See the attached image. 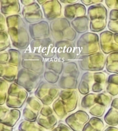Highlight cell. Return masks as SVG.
<instances>
[{
  "instance_id": "1",
  "label": "cell",
  "mask_w": 118,
  "mask_h": 131,
  "mask_svg": "<svg viewBox=\"0 0 118 131\" xmlns=\"http://www.w3.org/2000/svg\"><path fill=\"white\" fill-rule=\"evenodd\" d=\"M7 32L12 46L20 50H26L30 47L31 37L28 27L20 14L6 17Z\"/></svg>"
},
{
  "instance_id": "2",
  "label": "cell",
  "mask_w": 118,
  "mask_h": 131,
  "mask_svg": "<svg viewBox=\"0 0 118 131\" xmlns=\"http://www.w3.org/2000/svg\"><path fill=\"white\" fill-rule=\"evenodd\" d=\"M79 95L77 90H61L59 97L53 103L52 108L57 117L63 119L78 106Z\"/></svg>"
},
{
  "instance_id": "3",
  "label": "cell",
  "mask_w": 118,
  "mask_h": 131,
  "mask_svg": "<svg viewBox=\"0 0 118 131\" xmlns=\"http://www.w3.org/2000/svg\"><path fill=\"white\" fill-rule=\"evenodd\" d=\"M112 102V96L106 92L90 93L85 98L84 107L92 116L100 118L105 114L106 109L111 105Z\"/></svg>"
},
{
  "instance_id": "4",
  "label": "cell",
  "mask_w": 118,
  "mask_h": 131,
  "mask_svg": "<svg viewBox=\"0 0 118 131\" xmlns=\"http://www.w3.org/2000/svg\"><path fill=\"white\" fill-rule=\"evenodd\" d=\"M50 36L55 42L60 41H74L78 37L71 25V22L62 16L50 23Z\"/></svg>"
},
{
  "instance_id": "5",
  "label": "cell",
  "mask_w": 118,
  "mask_h": 131,
  "mask_svg": "<svg viewBox=\"0 0 118 131\" xmlns=\"http://www.w3.org/2000/svg\"><path fill=\"white\" fill-rule=\"evenodd\" d=\"M87 16L89 20V30L91 32L94 33L102 32L107 27L108 11L102 3L89 7Z\"/></svg>"
},
{
  "instance_id": "6",
  "label": "cell",
  "mask_w": 118,
  "mask_h": 131,
  "mask_svg": "<svg viewBox=\"0 0 118 131\" xmlns=\"http://www.w3.org/2000/svg\"><path fill=\"white\" fill-rule=\"evenodd\" d=\"M80 76V70L76 61L66 63L57 85L61 90H76L78 89Z\"/></svg>"
},
{
  "instance_id": "7",
  "label": "cell",
  "mask_w": 118,
  "mask_h": 131,
  "mask_svg": "<svg viewBox=\"0 0 118 131\" xmlns=\"http://www.w3.org/2000/svg\"><path fill=\"white\" fill-rule=\"evenodd\" d=\"M79 56L89 55L101 51L99 36L92 32H88L79 37L76 42Z\"/></svg>"
},
{
  "instance_id": "8",
  "label": "cell",
  "mask_w": 118,
  "mask_h": 131,
  "mask_svg": "<svg viewBox=\"0 0 118 131\" xmlns=\"http://www.w3.org/2000/svg\"><path fill=\"white\" fill-rule=\"evenodd\" d=\"M106 56L102 51L89 55L80 56L77 64L82 71L91 72H102L106 67Z\"/></svg>"
},
{
  "instance_id": "9",
  "label": "cell",
  "mask_w": 118,
  "mask_h": 131,
  "mask_svg": "<svg viewBox=\"0 0 118 131\" xmlns=\"http://www.w3.org/2000/svg\"><path fill=\"white\" fill-rule=\"evenodd\" d=\"M60 91L58 85L42 80L34 94L44 106H50L59 97Z\"/></svg>"
},
{
  "instance_id": "10",
  "label": "cell",
  "mask_w": 118,
  "mask_h": 131,
  "mask_svg": "<svg viewBox=\"0 0 118 131\" xmlns=\"http://www.w3.org/2000/svg\"><path fill=\"white\" fill-rule=\"evenodd\" d=\"M21 67L42 76L46 70L45 60L32 52L29 48L22 51Z\"/></svg>"
},
{
  "instance_id": "11",
  "label": "cell",
  "mask_w": 118,
  "mask_h": 131,
  "mask_svg": "<svg viewBox=\"0 0 118 131\" xmlns=\"http://www.w3.org/2000/svg\"><path fill=\"white\" fill-rule=\"evenodd\" d=\"M42 76L21 67L18 71L15 83L27 90L28 93L32 94L42 82Z\"/></svg>"
},
{
  "instance_id": "12",
  "label": "cell",
  "mask_w": 118,
  "mask_h": 131,
  "mask_svg": "<svg viewBox=\"0 0 118 131\" xmlns=\"http://www.w3.org/2000/svg\"><path fill=\"white\" fill-rule=\"evenodd\" d=\"M55 47L56 56L65 64L77 60L80 57L74 41H57L55 43Z\"/></svg>"
},
{
  "instance_id": "13",
  "label": "cell",
  "mask_w": 118,
  "mask_h": 131,
  "mask_svg": "<svg viewBox=\"0 0 118 131\" xmlns=\"http://www.w3.org/2000/svg\"><path fill=\"white\" fill-rule=\"evenodd\" d=\"M55 43L51 37L32 40L30 44L31 51L47 60L56 56Z\"/></svg>"
},
{
  "instance_id": "14",
  "label": "cell",
  "mask_w": 118,
  "mask_h": 131,
  "mask_svg": "<svg viewBox=\"0 0 118 131\" xmlns=\"http://www.w3.org/2000/svg\"><path fill=\"white\" fill-rule=\"evenodd\" d=\"M28 98V92L15 82L9 87L6 105L9 108L20 109L26 103Z\"/></svg>"
},
{
  "instance_id": "15",
  "label": "cell",
  "mask_w": 118,
  "mask_h": 131,
  "mask_svg": "<svg viewBox=\"0 0 118 131\" xmlns=\"http://www.w3.org/2000/svg\"><path fill=\"white\" fill-rule=\"evenodd\" d=\"M99 40L101 51L104 54L118 52V33L103 31L99 34Z\"/></svg>"
},
{
  "instance_id": "16",
  "label": "cell",
  "mask_w": 118,
  "mask_h": 131,
  "mask_svg": "<svg viewBox=\"0 0 118 131\" xmlns=\"http://www.w3.org/2000/svg\"><path fill=\"white\" fill-rule=\"evenodd\" d=\"M43 105L36 96H30L23 110L22 115L25 120L36 122Z\"/></svg>"
},
{
  "instance_id": "17",
  "label": "cell",
  "mask_w": 118,
  "mask_h": 131,
  "mask_svg": "<svg viewBox=\"0 0 118 131\" xmlns=\"http://www.w3.org/2000/svg\"><path fill=\"white\" fill-rule=\"evenodd\" d=\"M21 15L25 21L33 24L43 20V12L37 1L23 7Z\"/></svg>"
},
{
  "instance_id": "18",
  "label": "cell",
  "mask_w": 118,
  "mask_h": 131,
  "mask_svg": "<svg viewBox=\"0 0 118 131\" xmlns=\"http://www.w3.org/2000/svg\"><path fill=\"white\" fill-rule=\"evenodd\" d=\"M36 122L46 130H53L58 123L55 112L49 106H44L40 111Z\"/></svg>"
},
{
  "instance_id": "19",
  "label": "cell",
  "mask_w": 118,
  "mask_h": 131,
  "mask_svg": "<svg viewBox=\"0 0 118 131\" xmlns=\"http://www.w3.org/2000/svg\"><path fill=\"white\" fill-rule=\"evenodd\" d=\"M90 119L88 112L79 110L67 116L65 122L73 131H82Z\"/></svg>"
},
{
  "instance_id": "20",
  "label": "cell",
  "mask_w": 118,
  "mask_h": 131,
  "mask_svg": "<svg viewBox=\"0 0 118 131\" xmlns=\"http://www.w3.org/2000/svg\"><path fill=\"white\" fill-rule=\"evenodd\" d=\"M21 117V111L18 109L9 108L7 106L0 107V121L8 126L13 128Z\"/></svg>"
},
{
  "instance_id": "21",
  "label": "cell",
  "mask_w": 118,
  "mask_h": 131,
  "mask_svg": "<svg viewBox=\"0 0 118 131\" xmlns=\"http://www.w3.org/2000/svg\"><path fill=\"white\" fill-rule=\"evenodd\" d=\"M41 8L44 16L50 21L62 17V5L60 1L47 0L41 5Z\"/></svg>"
},
{
  "instance_id": "22",
  "label": "cell",
  "mask_w": 118,
  "mask_h": 131,
  "mask_svg": "<svg viewBox=\"0 0 118 131\" xmlns=\"http://www.w3.org/2000/svg\"><path fill=\"white\" fill-rule=\"evenodd\" d=\"M28 29L31 38L33 40L41 39L51 36L50 24L46 20H42L35 24H29Z\"/></svg>"
},
{
  "instance_id": "23",
  "label": "cell",
  "mask_w": 118,
  "mask_h": 131,
  "mask_svg": "<svg viewBox=\"0 0 118 131\" xmlns=\"http://www.w3.org/2000/svg\"><path fill=\"white\" fill-rule=\"evenodd\" d=\"M22 52L16 49H9L7 51L1 52L0 62L1 64H9L21 68Z\"/></svg>"
},
{
  "instance_id": "24",
  "label": "cell",
  "mask_w": 118,
  "mask_h": 131,
  "mask_svg": "<svg viewBox=\"0 0 118 131\" xmlns=\"http://www.w3.org/2000/svg\"><path fill=\"white\" fill-rule=\"evenodd\" d=\"M87 9L82 3H77L74 4L66 5L64 7V15L69 21H72L77 17L86 16Z\"/></svg>"
},
{
  "instance_id": "25",
  "label": "cell",
  "mask_w": 118,
  "mask_h": 131,
  "mask_svg": "<svg viewBox=\"0 0 118 131\" xmlns=\"http://www.w3.org/2000/svg\"><path fill=\"white\" fill-rule=\"evenodd\" d=\"M94 83L93 72H86L83 73L78 86L79 92L82 95H87L92 92Z\"/></svg>"
},
{
  "instance_id": "26",
  "label": "cell",
  "mask_w": 118,
  "mask_h": 131,
  "mask_svg": "<svg viewBox=\"0 0 118 131\" xmlns=\"http://www.w3.org/2000/svg\"><path fill=\"white\" fill-rule=\"evenodd\" d=\"M1 3V13L5 16H11L20 14L21 12V5L18 0H8L0 1Z\"/></svg>"
},
{
  "instance_id": "27",
  "label": "cell",
  "mask_w": 118,
  "mask_h": 131,
  "mask_svg": "<svg viewBox=\"0 0 118 131\" xmlns=\"http://www.w3.org/2000/svg\"><path fill=\"white\" fill-rule=\"evenodd\" d=\"M19 69L15 66L9 64H0V76L8 83H14L16 80Z\"/></svg>"
},
{
  "instance_id": "28",
  "label": "cell",
  "mask_w": 118,
  "mask_h": 131,
  "mask_svg": "<svg viewBox=\"0 0 118 131\" xmlns=\"http://www.w3.org/2000/svg\"><path fill=\"white\" fill-rule=\"evenodd\" d=\"M94 83L92 86V92L94 93H102L106 90L108 75L104 72H93Z\"/></svg>"
},
{
  "instance_id": "29",
  "label": "cell",
  "mask_w": 118,
  "mask_h": 131,
  "mask_svg": "<svg viewBox=\"0 0 118 131\" xmlns=\"http://www.w3.org/2000/svg\"><path fill=\"white\" fill-rule=\"evenodd\" d=\"M71 25L77 33L82 34L89 32V20L87 15L77 17L71 21Z\"/></svg>"
},
{
  "instance_id": "30",
  "label": "cell",
  "mask_w": 118,
  "mask_h": 131,
  "mask_svg": "<svg viewBox=\"0 0 118 131\" xmlns=\"http://www.w3.org/2000/svg\"><path fill=\"white\" fill-rule=\"evenodd\" d=\"M65 67V63L55 56L52 58L45 60V69L57 74H62Z\"/></svg>"
},
{
  "instance_id": "31",
  "label": "cell",
  "mask_w": 118,
  "mask_h": 131,
  "mask_svg": "<svg viewBox=\"0 0 118 131\" xmlns=\"http://www.w3.org/2000/svg\"><path fill=\"white\" fill-rule=\"evenodd\" d=\"M106 72L118 74V52H115L106 56L105 67Z\"/></svg>"
},
{
  "instance_id": "32",
  "label": "cell",
  "mask_w": 118,
  "mask_h": 131,
  "mask_svg": "<svg viewBox=\"0 0 118 131\" xmlns=\"http://www.w3.org/2000/svg\"><path fill=\"white\" fill-rule=\"evenodd\" d=\"M105 125L99 117H92L85 125L82 131H104Z\"/></svg>"
},
{
  "instance_id": "33",
  "label": "cell",
  "mask_w": 118,
  "mask_h": 131,
  "mask_svg": "<svg viewBox=\"0 0 118 131\" xmlns=\"http://www.w3.org/2000/svg\"><path fill=\"white\" fill-rule=\"evenodd\" d=\"M105 90L111 96L118 95V74H112L108 76Z\"/></svg>"
},
{
  "instance_id": "34",
  "label": "cell",
  "mask_w": 118,
  "mask_h": 131,
  "mask_svg": "<svg viewBox=\"0 0 118 131\" xmlns=\"http://www.w3.org/2000/svg\"><path fill=\"white\" fill-rule=\"evenodd\" d=\"M107 27L110 31L118 33V10L112 9L110 11Z\"/></svg>"
},
{
  "instance_id": "35",
  "label": "cell",
  "mask_w": 118,
  "mask_h": 131,
  "mask_svg": "<svg viewBox=\"0 0 118 131\" xmlns=\"http://www.w3.org/2000/svg\"><path fill=\"white\" fill-rule=\"evenodd\" d=\"M104 121L110 126L118 125V110L111 107L104 116Z\"/></svg>"
},
{
  "instance_id": "36",
  "label": "cell",
  "mask_w": 118,
  "mask_h": 131,
  "mask_svg": "<svg viewBox=\"0 0 118 131\" xmlns=\"http://www.w3.org/2000/svg\"><path fill=\"white\" fill-rule=\"evenodd\" d=\"M18 130L19 131H45V129L40 126L37 122H30L24 119L21 121L19 125Z\"/></svg>"
},
{
  "instance_id": "37",
  "label": "cell",
  "mask_w": 118,
  "mask_h": 131,
  "mask_svg": "<svg viewBox=\"0 0 118 131\" xmlns=\"http://www.w3.org/2000/svg\"><path fill=\"white\" fill-rule=\"evenodd\" d=\"M0 82V105L3 106L6 103L9 86H8V83L7 81L4 80L3 79L1 78Z\"/></svg>"
},
{
  "instance_id": "38",
  "label": "cell",
  "mask_w": 118,
  "mask_h": 131,
  "mask_svg": "<svg viewBox=\"0 0 118 131\" xmlns=\"http://www.w3.org/2000/svg\"><path fill=\"white\" fill-rule=\"evenodd\" d=\"M0 35H1V40H0L1 41H0L1 48H0V51H1V52H3L11 47L12 43H11L10 37H9L7 31H0Z\"/></svg>"
},
{
  "instance_id": "39",
  "label": "cell",
  "mask_w": 118,
  "mask_h": 131,
  "mask_svg": "<svg viewBox=\"0 0 118 131\" xmlns=\"http://www.w3.org/2000/svg\"><path fill=\"white\" fill-rule=\"evenodd\" d=\"M60 75L51 71L46 70L43 74V78L44 80L50 84H56L58 83L60 79Z\"/></svg>"
},
{
  "instance_id": "40",
  "label": "cell",
  "mask_w": 118,
  "mask_h": 131,
  "mask_svg": "<svg viewBox=\"0 0 118 131\" xmlns=\"http://www.w3.org/2000/svg\"><path fill=\"white\" fill-rule=\"evenodd\" d=\"M51 131H73L69 126L63 123H59Z\"/></svg>"
},
{
  "instance_id": "41",
  "label": "cell",
  "mask_w": 118,
  "mask_h": 131,
  "mask_svg": "<svg viewBox=\"0 0 118 131\" xmlns=\"http://www.w3.org/2000/svg\"><path fill=\"white\" fill-rule=\"evenodd\" d=\"M80 2L84 5L90 7L92 5L101 4L104 2V1H102V0H81Z\"/></svg>"
},
{
  "instance_id": "42",
  "label": "cell",
  "mask_w": 118,
  "mask_h": 131,
  "mask_svg": "<svg viewBox=\"0 0 118 131\" xmlns=\"http://www.w3.org/2000/svg\"><path fill=\"white\" fill-rule=\"evenodd\" d=\"M108 8L118 10V1H104Z\"/></svg>"
},
{
  "instance_id": "43",
  "label": "cell",
  "mask_w": 118,
  "mask_h": 131,
  "mask_svg": "<svg viewBox=\"0 0 118 131\" xmlns=\"http://www.w3.org/2000/svg\"><path fill=\"white\" fill-rule=\"evenodd\" d=\"M0 15H1V28H0L1 31H7L6 18L1 13Z\"/></svg>"
},
{
  "instance_id": "44",
  "label": "cell",
  "mask_w": 118,
  "mask_h": 131,
  "mask_svg": "<svg viewBox=\"0 0 118 131\" xmlns=\"http://www.w3.org/2000/svg\"><path fill=\"white\" fill-rule=\"evenodd\" d=\"M0 131H13V128L0 124Z\"/></svg>"
},
{
  "instance_id": "45",
  "label": "cell",
  "mask_w": 118,
  "mask_h": 131,
  "mask_svg": "<svg viewBox=\"0 0 118 131\" xmlns=\"http://www.w3.org/2000/svg\"><path fill=\"white\" fill-rule=\"evenodd\" d=\"M60 2L65 4L67 5H71V4H74L77 3H79V1L78 0H64V1H60Z\"/></svg>"
},
{
  "instance_id": "46",
  "label": "cell",
  "mask_w": 118,
  "mask_h": 131,
  "mask_svg": "<svg viewBox=\"0 0 118 131\" xmlns=\"http://www.w3.org/2000/svg\"><path fill=\"white\" fill-rule=\"evenodd\" d=\"M111 107L118 110V97H116L112 100Z\"/></svg>"
},
{
  "instance_id": "47",
  "label": "cell",
  "mask_w": 118,
  "mask_h": 131,
  "mask_svg": "<svg viewBox=\"0 0 118 131\" xmlns=\"http://www.w3.org/2000/svg\"><path fill=\"white\" fill-rule=\"evenodd\" d=\"M36 1V0H21L20 1L21 3L22 4V5H24V6H26V5H28L32 4L33 3Z\"/></svg>"
},
{
  "instance_id": "48",
  "label": "cell",
  "mask_w": 118,
  "mask_h": 131,
  "mask_svg": "<svg viewBox=\"0 0 118 131\" xmlns=\"http://www.w3.org/2000/svg\"><path fill=\"white\" fill-rule=\"evenodd\" d=\"M104 131H118V128L115 126H109L105 129Z\"/></svg>"
},
{
  "instance_id": "49",
  "label": "cell",
  "mask_w": 118,
  "mask_h": 131,
  "mask_svg": "<svg viewBox=\"0 0 118 131\" xmlns=\"http://www.w3.org/2000/svg\"><path fill=\"white\" fill-rule=\"evenodd\" d=\"M47 0H43V1H41V0H38V1H37V3H38V4H39L40 5H43L44 3H46V1H47Z\"/></svg>"
},
{
  "instance_id": "50",
  "label": "cell",
  "mask_w": 118,
  "mask_h": 131,
  "mask_svg": "<svg viewBox=\"0 0 118 131\" xmlns=\"http://www.w3.org/2000/svg\"><path fill=\"white\" fill-rule=\"evenodd\" d=\"M16 131H19V130H16Z\"/></svg>"
}]
</instances>
